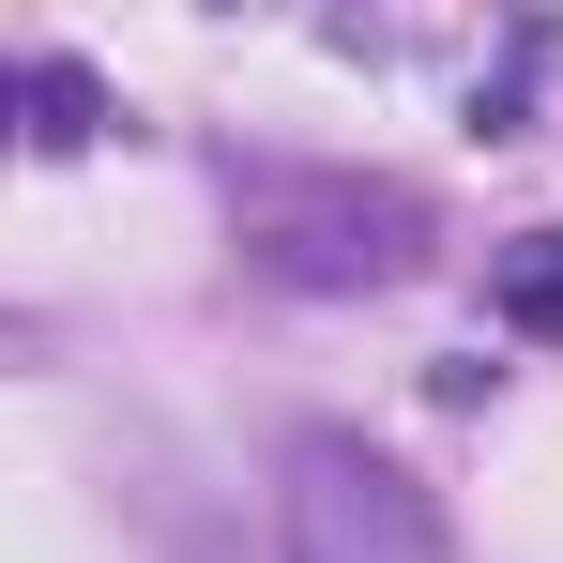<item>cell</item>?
I'll list each match as a JSON object with an SVG mask.
<instances>
[{
    "instance_id": "5b68a950",
    "label": "cell",
    "mask_w": 563,
    "mask_h": 563,
    "mask_svg": "<svg viewBox=\"0 0 563 563\" xmlns=\"http://www.w3.org/2000/svg\"><path fill=\"white\" fill-rule=\"evenodd\" d=\"M533 77H549V15H518V31H503V62L472 77V122H487V137H518V107H533Z\"/></svg>"
},
{
    "instance_id": "277c9868",
    "label": "cell",
    "mask_w": 563,
    "mask_h": 563,
    "mask_svg": "<svg viewBox=\"0 0 563 563\" xmlns=\"http://www.w3.org/2000/svg\"><path fill=\"white\" fill-rule=\"evenodd\" d=\"M487 320H503V335H549V351H563V229H518V244L487 260Z\"/></svg>"
},
{
    "instance_id": "3957f363",
    "label": "cell",
    "mask_w": 563,
    "mask_h": 563,
    "mask_svg": "<svg viewBox=\"0 0 563 563\" xmlns=\"http://www.w3.org/2000/svg\"><path fill=\"white\" fill-rule=\"evenodd\" d=\"M0 92H15V137H31V153H92L107 122H122L107 77L77 62V46H15V77H0Z\"/></svg>"
},
{
    "instance_id": "7a4b0ae2",
    "label": "cell",
    "mask_w": 563,
    "mask_h": 563,
    "mask_svg": "<svg viewBox=\"0 0 563 563\" xmlns=\"http://www.w3.org/2000/svg\"><path fill=\"white\" fill-rule=\"evenodd\" d=\"M275 563H442V503L380 457V442L305 427L275 457Z\"/></svg>"
},
{
    "instance_id": "6da1fadb",
    "label": "cell",
    "mask_w": 563,
    "mask_h": 563,
    "mask_svg": "<svg viewBox=\"0 0 563 563\" xmlns=\"http://www.w3.org/2000/svg\"><path fill=\"white\" fill-rule=\"evenodd\" d=\"M244 260L275 289H396L427 260V198L366 168H244Z\"/></svg>"
}]
</instances>
